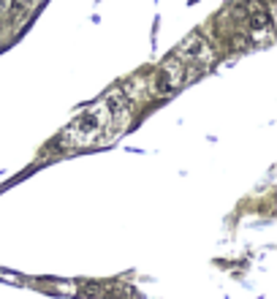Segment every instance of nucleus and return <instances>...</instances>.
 Returning a JSON list of instances; mask_svg holds the SVG:
<instances>
[{"label":"nucleus","instance_id":"obj_4","mask_svg":"<svg viewBox=\"0 0 277 299\" xmlns=\"http://www.w3.org/2000/svg\"><path fill=\"white\" fill-rule=\"evenodd\" d=\"M125 109H128V95L125 93L106 95V101H103V111L109 114V120H120L125 114Z\"/></svg>","mask_w":277,"mask_h":299},{"label":"nucleus","instance_id":"obj_6","mask_svg":"<svg viewBox=\"0 0 277 299\" xmlns=\"http://www.w3.org/2000/svg\"><path fill=\"white\" fill-rule=\"evenodd\" d=\"M27 8H30V0H11V14H14V19H22L25 14H27Z\"/></svg>","mask_w":277,"mask_h":299},{"label":"nucleus","instance_id":"obj_3","mask_svg":"<svg viewBox=\"0 0 277 299\" xmlns=\"http://www.w3.org/2000/svg\"><path fill=\"white\" fill-rule=\"evenodd\" d=\"M179 57L182 60H190V63H209L215 57L212 47L206 41L204 35H190L188 41L179 47Z\"/></svg>","mask_w":277,"mask_h":299},{"label":"nucleus","instance_id":"obj_5","mask_svg":"<svg viewBox=\"0 0 277 299\" xmlns=\"http://www.w3.org/2000/svg\"><path fill=\"white\" fill-rule=\"evenodd\" d=\"M248 22H250V27H253V30H266V27H269V17H266L261 8H253V11L248 14Z\"/></svg>","mask_w":277,"mask_h":299},{"label":"nucleus","instance_id":"obj_1","mask_svg":"<svg viewBox=\"0 0 277 299\" xmlns=\"http://www.w3.org/2000/svg\"><path fill=\"white\" fill-rule=\"evenodd\" d=\"M109 114L103 111V106L82 111L79 117H74L65 125V131L60 134V144L63 147H84V144H95V141L106 139V128H109Z\"/></svg>","mask_w":277,"mask_h":299},{"label":"nucleus","instance_id":"obj_7","mask_svg":"<svg viewBox=\"0 0 277 299\" xmlns=\"http://www.w3.org/2000/svg\"><path fill=\"white\" fill-rule=\"evenodd\" d=\"M0 8H3V0H0Z\"/></svg>","mask_w":277,"mask_h":299},{"label":"nucleus","instance_id":"obj_2","mask_svg":"<svg viewBox=\"0 0 277 299\" xmlns=\"http://www.w3.org/2000/svg\"><path fill=\"white\" fill-rule=\"evenodd\" d=\"M182 79H185L182 60H169V63H163L152 74V79H150V90H152V95H158V98H166L169 93H174V90L179 87Z\"/></svg>","mask_w":277,"mask_h":299}]
</instances>
